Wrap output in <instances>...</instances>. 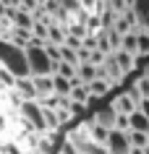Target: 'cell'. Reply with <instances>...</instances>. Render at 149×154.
I'll list each match as a JSON object with an SVG mask.
<instances>
[{"label":"cell","mask_w":149,"mask_h":154,"mask_svg":"<svg viewBox=\"0 0 149 154\" xmlns=\"http://www.w3.org/2000/svg\"><path fill=\"white\" fill-rule=\"evenodd\" d=\"M0 68L11 71L16 79L32 76V71H29V60H26V50L18 47V45H13V42L5 39V37H0Z\"/></svg>","instance_id":"cell-1"},{"label":"cell","mask_w":149,"mask_h":154,"mask_svg":"<svg viewBox=\"0 0 149 154\" xmlns=\"http://www.w3.org/2000/svg\"><path fill=\"white\" fill-rule=\"evenodd\" d=\"M26 60H29V71H32V76H55L58 63H52V57L47 55V50H45V47H39V45L26 47Z\"/></svg>","instance_id":"cell-2"},{"label":"cell","mask_w":149,"mask_h":154,"mask_svg":"<svg viewBox=\"0 0 149 154\" xmlns=\"http://www.w3.org/2000/svg\"><path fill=\"white\" fill-rule=\"evenodd\" d=\"M21 115L26 118V123H32V128H37V133H45L47 131V123H45V110L39 107L37 99H29V102H21Z\"/></svg>","instance_id":"cell-3"},{"label":"cell","mask_w":149,"mask_h":154,"mask_svg":"<svg viewBox=\"0 0 149 154\" xmlns=\"http://www.w3.org/2000/svg\"><path fill=\"white\" fill-rule=\"evenodd\" d=\"M107 152L110 154H131L133 144H131V136L126 133V131H110V138H107Z\"/></svg>","instance_id":"cell-4"},{"label":"cell","mask_w":149,"mask_h":154,"mask_svg":"<svg viewBox=\"0 0 149 154\" xmlns=\"http://www.w3.org/2000/svg\"><path fill=\"white\" fill-rule=\"evenodd\" d=\"M118 118H120V115H118V110H115L113 105L99 107L97 112L92 115V120H94V123H99V125H105V128H110V131L118 128Z\"/></svg>","instance_id":"cell-5"},{"label":"cell","mask_w":149,"mask_h":154,"mask_svg":"<svg viewBox=\"0 0 149 154\" xmlns=\"http://www.w3.org/2000/svg\"><path fill=\"white\" fill-rule=\"evenodd\" d=\"M37 86V102L47 97H55V76H32Z\"/></svg>","instance_id":"cell-6"},{"label":"cell","mask_w":149,"mask_h":154,"mask_svg":"<svg viewBox=\"0 0 149 154\" xmlns=\"http://www.w3.org/2000/svg\"><path fill=\"white\" fill-rule=\"evenodd\" d=\"M16 94L24 99V102L37 99V86H34V79H32V76H26V79H16Z\"/></svg>","instance_id":"cell-7"},{"label":"cell","mask_w":149,"mask_h":154,"mask_svg":"<svg viewBox=\"0 0 149 154\" xmlns=\"http://www.w3.org/2000/svg\"><path fill=\"white\" fill-rule=\"evenodd\" d=\"M113 107H115L118 110V115H133L136 112V110H139V107H136V102H133L131 97H128V94H118L115 97V102H113Z\"/></svg>","instance_id":"cell-8"},{"label":"cell","mask_w":149,"mask_h":154,"mask_svg":"<svg viewBox=\"0 0 149 154\" xmlns=\"http://www.w3.org/2000/svg\"><path fill=\"white\" fill-rule=\"evenodd\" d=\"M76 76H79V81H81L84 86H89L92 81H97V79H99V71H97V65H92V63H81Z\"/></svg>","instance_id":"cell-9"},{"label":"cell","mask_w":149,"mask_h":154,"mask_svg":"<svg viewBox=\"0 0 149 154\" xmlns=\"http://www.w3.org/2000/svg\"><path fill=\"white\" fill-rule=\"evenodd\" d=\"M115 60H118V65H120L123 76H128V73H131L133 68H136V55L126 52V50H118V52H115Z\"/></svg>","instance_id":"cell-10"},{"label":"cell","mask_w":149,"mask_h":154,"mask_svg":"<svg viewBox=\"0 0 149 154\" xmlns=\"http://www.w3.org/2000/svg\"><path fill=\"white\" fill-rule=\"evenodd\" d=\"M86 125H89V133H92V138H94V141H97V144H107V138H110V128H105V125H99V123H86Z\"/></svg>","instance_id":"cell-11"},{"label":"cell","mask_w":149,"mask_h":154,"mask_svg":"<svg viewBox=\"0 0 149 154\" xmlns=\"http://www.w3.org/2000/svg\"><path fill=\"white\" fill-rule=\"evenodd\" d=\"M131 131H139V133H149V118L141 110H136V112L131 115Z\"/></svg>","instance_id":"cell-12"},{"label":"cell","mask_w":149,"mask_h":154,"mask_svg":"<svg viewBox=\"0 0 149 154\" xmlns=\"http://www.w3.org/2000/svg\"><path fill=\"white\" fill-rule=\"evenodd\" d=\"M71 91H73V81L55 76V97H71Z\"/></svg>","instance_id":"cell-13"},{"label":"cell","mask_w":149,"mask_h":154,"mask_svg":"<svg viewBox=\"0 0 149 154\" xmlns=\"http://www.w3.org/2000/svg\"><path fill=\"white\" fill-rule=\"evenodd\" d=\"M120 50L131 52V55H139V32L126 34V37H123V45H120Z\"/></svg>","instance_id":"cell-14"},{"label":"cell","mask_w":149,"mask_h":154,"mask_svg":"<svg viewBox=\"0 0 149 154\" xmlns=\"http://www.w3.org/2000/svg\"><path fill=\"white\" fill-rule=\"evenodd\" d=\"M110 86H113L110 81H99V79H97V81H92L89 86H86V89H89V94H94V97H105Z\"/></svg>","instance_id":"cell-15"},{"label":"cell","mask_w":149,"mask_h":154,"mask_svg":"<svg viewBox=\"0 0 149 154\" xmlns=\"http://www.w3.org/2000/svg\"><path fill=\"white\" fill-rule=\"evenodd\" d=\"M128 136H131V144L136 149H147L149 146V133H139V131H128Z\"/></svg>","instance_id":"cell-16"},{"label":"cell","mask_w":149,"mask_h":154,"mask_svg":"<svg viewBox=\"0 0 149 154\" xmlns=\"http://www.w3.org/2000/svg\"><path fill=\"white\" fill-rule=\"evenodd\" d=\"M71 99H73V102H81V105H86V99H89V89H86L84 84L73 86V91H71Z\"/></svg>","instance_id":"cell-17"},{"label":"cell","mask_w":149,"mask_h":154,"mask_svg":"<svg viewBox=\"0 0 149 154\" xmlns=\"http://www.w3.org/2000/svg\"><path fill=\"white\" fill-rule=\"evenodd\" d=\"M45 110V123H47V128H60V120H58V110H47V107H42Z\"/></svg>","instance_id":"cell-18"},{"label":"cell","mask_w":149,"mask_h":154,"mask_svg":"<svg viewBox=\"0 0 149 154\" xmlns=\"http://www.w3.org/2000/svg\"><path fill=\"white\" fill-rule=\"evenodd\" d=\"M58 154H79V146L71 141V138H63L58 146Z\"/></svg>","instance_id":"cell-19"},{"label":"cell","mask_w":149,"mask_h":154,"mask_svg":"<svg viewBox=\"0 0 149 154\" xmlns=\"http://www.w3.org/2000/svg\"><path fill=\"white\" fill-rule=\"evenodd\" d=\"M139 55L149 57V32H139Z\"/></svg>","instance_id":"cell-20"},{"label":"cell","mask_w":149,"mask_h":154,"mask_svg":"<svg viewBox=\"0 0 149 154\" xmlns=\"http://www.w3.org/2000/svg\"><path fill=\"white\" fill-rule=\"evenodd\" d=\"M126 94H128V97H131L133 102H136V107H139L141 102H144V94H141V89H139V84H131V86H128V89H126Z\"/></svg>","instance_id":"cell-21"},{"label":"cell","mask_w":149,"mask_h":154,"mask_svg":"<svg viewBox=\"0 0 149 154\" xmlns=\"http://www.w3.org/2000/svg\"><path fill=\"white\" fill-rule=\"evenodd\" d=\"M86 110H89L92 115L99 110V97H94V94H89V99H86Z\"/></svg>","instance_id":"cell-22"},{"label":"cell","mask_w":149,"mask_h":154,"mask_svg":"<svg viewBox=\"0 0 149 154\" xmlns=\"http://www.w3.org/2000/svg\"><path fill=\"white\" fill-rule=\"evenodd\" d=\"M58 120H60V128L71 120V110H58Z\"/></svg>","instance_id":"cell-23"},{"label":"cell","mask_w":149,"mask_h":154,"mask_svg":"<svg viewBox=\"0 0 149 154\" xmlns=\"http://www.w3.org/2000/svg\"><path fill=\"white\" fill-rule=\"evenodd\" d=\"M136 84H139V89H141V94H144V99H149V81H147V79H139Z\"/></svg>","instance_id":"cell-24"},{"label":"cell","mask_w":149,"mask_h":154,"mask_svg":"<svg viewBox=\"0 0 149 154\" xmlns=\"http://www.w3.org/2000/svg\"><path fill=\"white\" fill-rule=\"evenodd\" d=\"M0 3H3V5H5V8H21V0H0Z\"/></svg>","instance_id":"cell-25"},{"label":"cell","mask_w":149,"mask_h":154,"mask_svg":"<svg viewBox=\"0 0 149 154\" xmlns=\"http://www.w3.org/2000/svg\"><path fill=\"white\" fill-rule=\"evenodd\" d=\"M139 110H141V112H144V115L149 118V99H144V102H141V105H139Z\"/></svg>","instance_id":"cell-26"},{"label":"cell","mask_w":149,"mask_h":154,"mask_svg":"<svg viewBox=\"0 0 149 154\" xmlns=\"http://www.w3.org/2000/svg\"><path fill=\"white\" fill-rule=\"evenodd\" d=\"M144 152H147V154H149V146H147V149H144Z\"/></svg>","instance_id":"cell-27"}]
</instances>
